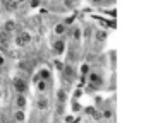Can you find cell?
I'll use <instances>...</instances> for the list:
<instances>
[{
    "mask_svg": "<svg viewBox=\"0 0 146 123\" xmlns=\"http://www.w3.org/2000/svg\"><path fill=\"white\" fill-rule=\"evenodd\" d=\"M69 2H72L74 5H78V4H79V0H69Z\"/></svg>",
    "mask_w": 146,
    "mask_h": 123,
    "instance_id": "28",
    "label": "cell"
},
{
    "mask_svg": "<svg viewBox=\"0 0 146 123\" xmlns=\"http://www.w3.org/2000/svg\"><path fill=\"white\" fill-rule=\"evenodd\" d=\"M95 38H96V41H98V43L105 41V39H107V31H105V29H98V31L95 33Z\"/></svg>",
    "mask_w": 146,
    "mask_h": 123,
    "instance_id": "17",
    "label": "cell"
},
{
    "mask_svg": "<svg viewBox=\"0 0 146 123\" xmlns=\"http://www.w3.org/2000/svg\"><path fill=\"white\" fill-rule=\"evenodd\" d=\"M4 65H5V56L0 55V69H4Z\"/></svg>",
    "mask_w": 146,
    "mask_h": 123,
    "instance_id": "25",
    "label": "cell"
},
{
    "mask_svg": "<svg viewBox=\"0 0 146 123\" xmlns=\"http://www.w3.org/2000/svg\"><path fill=\"white\" fill-rule=\"evenodd\" d=\"M88 2H90L91 5H95V7H100V5H103V0H88Z\"/></svg>",
    "mask_w": 146,
    "mask_h": 123,
    "instance_id": "23",
    "label": "cell"
},
{
    "mask_svg": "<svg viewBox=\"0 0 146 123\" xmlns=\"http://www.w3.org/2000/svg\"><path fill=\"white\" fill-rule=\"evenodd\" d=\"M26 104H28L26 94H16V97H14V106H16L17 109H24Z\"/></svg>",
    "mask_w": 146,
    "mask_h": 123,
    "instance_id": "10",
    "label": "cell"
},
{
    "mask_svg": "<svg viewBox=\"0 0 146 123\" xmlns=\"http://www.w3.org/2000/svg\"><path fill=\"white\" fill-rule=\"evenodd\" d=\"M14 123H24V120H26V114H24V109H14Z\"/></svg>",
    "mask_w": 146,
    "mask_h": 123,
    "instance_id": "13",
    "label": "cell"
},
{
    "mask_svg": "<svg viewBox=\"0 0 146 123\" xmlns=\"http://www.w3.org/2000/svg\"><path fill=\"white\" fill-rule=\"evenodd\" d=\"M0 79H2V72H0Z\"/></svg>",
    "mask_w": 146,
    "mask_h": 123,
    "instance_id": "30",
    "label": "cell"
},
{
    "mask_svg": "<svg viewBox=\"0 0 146 123\" xmlns=\"http://www.w3.org/2000/svg\"><path fill=\"white\" fill-rule=\"evenodd\" d=\"M67 29H69V26H65L64 22H57L55 27H53V34L58 36V38H60V36H65V34H67Z\"/></svg>",
    "mask_w": 146,
    "mask_h": 123,
    "instance_id": "11",
    "label": "cell"
},
{
    "mask_svg": "<svg viewBox=\"0 0 146 123\" xmlns=\"http://www.w3.org/2000/svg\"><path fill=\"white\" fill-rule=\"evenodd\" d=\"M81 109H83V106L79 104V101H78V99H74V103H72V111L78 113V111H81Z\"/></svg>",
    "mask_w": 146,
    "mask_h": 123,
    "instance_id": "21",
    "label": "cell"
},
{
    "mask_svg": "<svg viewBox=\"0 0 146 123\" xmlns=\"http://www.w3.org/2000/svg\"><path fill=\"white\" fill-rule=\"evenodd\" d=\"M91 69H93V67H91V65L88 63V62H84V63H83V65L79 67V74H81V75H88Z\"/></svg>",
    "mask_w": 146,
    "mask_h": 123,
    "instance_id": "18",
    "label": "cell"
},
{
    "mask_svg": "<svg viewBox=\"0 0 146 123\" xmlns=\"http://www.w3.org/2000/svg\"><path fill=\"white\" fill-rule=\"evenodd\" d=\"M11 44V34L0 29V48H9Z\"/></svg>",
    "mask_w": 146,
    "mask_h": 123,
    "instance_id": "12",
    "label": "cell"
},
{
    "mask_svg": "<svg viewBox=\"0 0 146 123\" xmlns=\"http://www.w3.org/2000/svg\"><path fill=\"white\" fill-rule=\"evenodd\" d=\"M57 103H67V91L64 87L57 91Z\"/></svg>",
    "mask_w": 146,
    "mask_h": 123,
    "instance_id": "16",
    "label": "cell"
},
{
    "mask_svg": "<svg viewBox=\"0 0 146 123\" xmlns=\"http://www.w3.org/2000/svg\"><path fill=\"white\" fill-rule=\"evenodd\" d=\"M67 36L70 38L72 43H79V41L83 39V27H81L79 24H72V26H69Z\"/></svg>",
    "mask_w": 146,
    "mask_h": 123,
    "instance_id": "3",
    "label": "cell"
},
{
    "mask_svg": "<svg viewBox=\"0 0 146 123\" xmlns=\"http://www.w3.org/2000/svg\"><path fill=\"white\" fill-rule=\"evenodd\" d=\"M64 109H65V103H57V116H62L64 114Z\"/></svg>",
    "mask_w": 146,
    "mask_h": 123,
    "instance_id": "20",
    "label": "cell"
},
{
    "mask_svg": "<svg viewBox=\"0 0 146 123\" xmlns=\"http://www.w3.org/2000/svg\"><path fill=\"white\" fill-rule=\"evenodd\" d=\"M0 103H2V99H0Z\"/></svg>",
    "mask_w": 146,
    "mask_h": 123,
    "instance_id": "31",
    "label": "cell"
},
{
    "mask_svg": "<svg viewBox=\"0 0 146 123\" xmlns=\"http://www.w3.org/2000/svg\"><path fill=\"white\" fill-rule=\"evenodd\" d=\"M16 2H17V4H21V5H23V4H26V2H28V0H16Z\"/></svg>",
    "mask_w": 146,
    "mask_h": 123,
    "instance_id": "27",
    "label": "cell"
},
{
    "mask_svg": "<svg viewBox=\"0 0 146 123\" xmlns=\"http://www.w3.org/2000/svg\"><path fill=\"white\" fill-rule=\"evenodd\" d=\"M48 106H50V99H48L45 94H40V96L36 97V108H38L40 111H45V109H48Z\"/></svg>",
    "mask_w": 146,
    "mask_h": 123,
    "instance_id": "8",
    "label": "cell"
},
{
    "mask_svg": "<svg viewBox=\"0 0 146 123\" xmlns=\"http://www.w3.org/2000/svg\"><path fill=\"white\" fill-rule=\"evenodd\" d=\"M72 97H74V99L83 97V91H81V89H76V91H74V96H72Z\"/></svg>",
    "mask_w": 146,
    "mask_h": 123,
    "instance_id": "24",
    "label": "cell"
},
{
    "mask_svg": "<svg viewBox=\"0 0 146 123\" xmlns=\"http://www.w3.org/2000/svg\"><path fill=\"white\" fill-rule=\"evenodd\" d=\"M28 4H29L31 9H38V7L43 4V0H28Z\"/></svg>",
    "mask_w": 146,
    "mask_h": 123,
    "instance_id": "19",
    "label": "cell"
},
{
    "mask_svg": "<svg viewBox=\"0 0 146 123\" xmlns=\"http://www.w3.org/2000/svg\"><path fill=\"white\" fill-rule=\"evenodd\" d=\"M100 116L103 118V120H113V109L112 108H102V111H100Z\"/></svg>",
    "mask_w": 146,
    "mask_h": 123,
    "instance_id": "15",
    "label": "cell"
},
{
    "mask_svg": "<svg viewBox=\"0 0 146 123\" xmlns=\"http://www.w3.org/2000/svg\"><path fill=\"white\" fill-rule=\"evenodd\" d=\"M38 75L41 80H52V69H40Z\"/></svg>",
    "mask_w": 146,
    "mask_h": 123,
    "instance_id": "14",
    "label": "cell"
},
{
    "mask_svg": "<svg viewBox=\"0 0 146 123\" xmlns=\"http://www.w3.org/2000/svg\"><path fill=\"white\" fill-rule=\"evenodd\" d=\"M86 80H88V84H91V86H95V87H98V89H103V87H105V79H103V75H102L98 70H95V69L90 70V74L86 75Z\"/></svg>",
    "mask_w": 146,
    "mask_h": 123,
    "instance_id": "1",
    "label": "cell"
},
{
    "mask_svg": "<svg viewBox=\"0 0 146 123\" xmlns=\"http://www.w3.org/2000/svg\"><path fill=\"white\" fill-rule=\"evenodd\" d=\"M2 31H5V33H9V34L16 33V31H17V22H16V21H12V19L5 21V22L2 24Z\"/></svg>",
    "mask_w": 146,
    "mask_h": 123,
    "instance_id": "9",
    "label": "cell"
},
{
    "mask_svg": "<svg viewBox=\"0 0 146 123\" xmlns=\"http://www.w3.org/2000/svg\"><path fill=\"white\" fill-rule=\"evenodd\" d=\"M52 50H53V53H55V55H62V53L65 51V38H64V36H60L57 41H53Z\"/></svg>",
    "mask_w": 146,
    "mask_h": 123,
    "instance_id": "6",
    "label": "cell"
},
{
    "mask_svg": "<svg viewBox=\"0 0 146 123\" xmlns=\"http://www.w3.org/2000/svg\"><path fill=\"white\" fill-rule=\"evenodd\" d=\"M0 16H2V9H0Z\"/></svg>",
    "mask_w": 146,
    "mask_h": 123,
    "instance_id": "29",
    "label": "cell"
},
{
    "mask_svg": "<svg viewBox=\"0 0 146 123\" xmlns=\"http://www.w3.org/2000/svg\"><path fill=\"white\" fill-rule=\"evenodd\" d=\"M0 9L2 12H17L21 9V4H17L16 0H0Z\"/></svg>",
    "mask_w": 146,
    "mask_h": 123,
    "instance_id": "5",
    "label": "cell"
},
{
    "mask_svg": "<svg viewBox=\"0 0 146 123\" xmlns=\"http://www.w3.org/2000/svg\"><path fill=\"white\" fill-rule=\"evenodd\" d=\"M84 109V113L86 114H90V116H93L95 114V111H96V108H93V106H86V108H83Z\"/></svg>",
    "mask_w": 146,
    "mask_h": 123,
    "instance_id": "22",
    "label": "cell"
},
{
    "mask_svg": "<svg viewBox=\"0 0 146 123\" xmlns=\"http://www.w3.org/2000/svg\"><path fill=\"white\" fill-rule=\"evenodd\" d=\"M12 87H14L16 94H28V91H29V82H28V79H24V77H16V79L12 80Z\"/></svg>",
    "mask_w": 146,
    "mask_h": 123,
    "instance_id": "2",
    "label": "cell"
},
{
    "mask_svg": "<svg viewBox=\"0 0 146 123\" xmlns=\"http://www.w3.org/2000/svg\"><path fill=\"white\" fill-rule=\"evenodd\" d=\"M31 41H33V36H31V33H29V31H26V29L17 31V36H16V44H17L19 48L31 44Z\"/></svg>",
    "mask_w": 146,
    "mask_h": 123,
    "instance_id": "4",
    "label": "cell"
},
{
    "mask_svg": "<svg viewBox=\"0 0 146 123\" xmlns=\"http://www.w3.org/2000/svg\"><path fill=\"white\" fill-rule=\"evenodd\" d=\"M35 87H36V91L40 92V94H45V92H48L50 89H52V80H38L36 84H35Z\"/></svg>",
    "mask_w": 146,
    "mask_h": 123,
    "instance_id": "7",
    "label": "cell"
},
{
    "mask_svg": "<svg viewBox=\"0 0 146 123\" xmlns=\"http://www.w3.org/2000/svg\"><path fill=\"white\" fill-rule=\"evenodd\" d=\"M64 120H65L67 123H72V121H74V116H72V114H69V116H65Z\"/></svg>",
    "mask_w": 146,
    "mask_h": 123,
    "instance_id": "26",
    "label": "cell"
}]
</instances>
